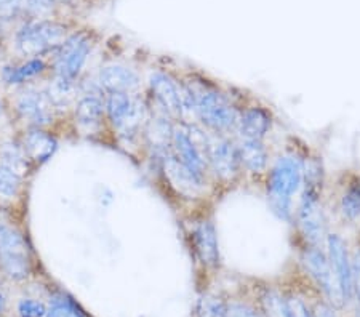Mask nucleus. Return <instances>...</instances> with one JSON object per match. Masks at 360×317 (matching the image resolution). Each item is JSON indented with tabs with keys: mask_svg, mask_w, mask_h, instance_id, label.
Returning <instances> with one entry per match:
<instances>
[{
	"mask_svg": "<svg viewBox=\"0 0 360 317\" xmlns=\"http://www.w3.org/2000/svg\"><path fill=\"white\" fill-rule=\"evenodd\" d=\"M309 149L292 138L281 153L274 154L263 178L269 210L283 223L292 224L296 199L304 181V165Z\"/></svg>",
	"mask_w": 360,
	"mask_h": 317,
	"instance_id": "obj_1",
	"label": "nucleus"
},
{
	"mask_svg": "<svg viewBox=\"0 0 360 317\" xmlns=\"http://www.w3.org/2000/svg\"><path fill=\"white\" fill-rule=\"evenodd\" d=\"M183 80L193 98L194 122L208 134L234 136L243 95L199 72H191Z\"/></svg>",
	"mask_w": 360,
	"mask_h": 317,
	"instance_id": "obj_2",
	"label": "nucleus"
},
{
	"mask_svg": "<svg viewBox=\"0 0 360 317\" xmlns=\"http://www.w3.org/2000/svg\"><path fill=\"white\" fill-rule=\"evenodd\" d=\"M205 160L208 180H210L214 194L229 191V189L239 186L242 180H245L239 148L232 135L207 134Z\"/></svg>",
	"mask_w": 360,
	"mask_h": 317,
	"instance_id": "obj_3",
	"label": "nucleus"
},
{
	"mask_svg": "<svg viewBox=\"0 0 360 317\" xmlns=\"http://www.w3.org/2000/svg\"><path fill=\"white\" fill-rule=\"evenodd\" d=\"M148 86L155 109L165 112L175 122H194L193 98L183 79L158 69L149 74Z\"/></svg>",
	"mask_w": 360,
	"mask_h": 317,
	"instance_id": "obj_4",
	"label": "nucleus"
},
{
	"mask_svg": "<svg viewBox=\"0 0 360 317\" xmlns=\"http://www.w3.org/2000/svg\"><path fill=\"white\" fill-rule=\"evenodd\" d=\"M189 245L197 263L207 273H217L221 268V247H219V235L217 220L210 205L205 202L199 213H195L188 228Z\"/></svg>",
	"mask_w": 360,
	"mask_h": 317,
	"instance_id": "obj_5",
	"label": "nucleus"
},
{
	"mask_svg": "<svg viewBox=\"0 0 360 317\" xmlns=\"http://www.w3.org/2000/svg\"><path fill=\"white\" fill-rule=\"evenodd\" d=\"M295 249L298 252V263L301 269L323 293L330 306L333 309L345 308L347 299L342 293L338 279H336L332 264H330L325 245L295 244Z\"/></svg>",
	"mask_w": 360,
	"mask_h": 317,
	"instance_id": "obj_6",
	"label": "nucleus"
},
{
	"mask_svg": "<svg viewBox=\"0 0 360 317\" xmlns=\"http://www.w3.org/2000/svg\"><path fill=\"white\" fill-rule=\"evenodd\" d=\"M66 40V27L49 20L26 22L16 34V48L25 56H39L51 48H60Z\"/></svg>",
	"mask_w": 360,
	"mask_h": 317,
	"instance_id": "obj_7",
	"label": "nucleus"
},
{
	"mask_svg": "<svg viewBox=\"0 0 360 317\" xmlns=\"http://www.w3.org/2000/svg\"><path fill=\"white\" fill-rule=\"evenodd\" d=\"M276 114L271 106L258 98L243 96L239 117H237L234 138L237 140L268 141L276 127Z\"/></svg>",
	"mask_w": 360,
	"mask_h": 317,
	"instance_id": "obj_8",
	"label": "nucleus"
},
{
	"mask_svg": "<svg viewBox=\"0 0 360 317\" xmlns=\"http://www.w3.org/2000/svg\"><path fill=\"white\" fill-rule=\"evenodd\" d=\"M0 269L11 280H25L29 276V249L18 231L0 223Z\"/></svg>",
	"mask_w": 360,
	"mask_h": 317,
	"instance_id": "obj_9",
	"label": "nucleus"
},
{
	"mask_svg": "<svg viewBox=\"0 0 360 317\" xmlns=\"http://www.w3.org/2000/svg\"><path fill=\"white\" fill-rule=\"evenodd\" d=\"M91 48L93 40L86 32H77L66 37L56 55V76L75 82V79L82 72L86 60H89Z\"/></svg>",
	"mask_w": 360,
	"mask_h": 317,
	"instance_id": "obj_10",
	"label": "nucleus"
},
{
	"mask_svg": "<svg viewBox=\"0 0 360 317\" xmlns=\"http://www.w3.org/2000/svg\"><path fill=\"white\" fill-rule=\"evenodd\" d=\"M336 186L335 198H328V210H335L342 223L352 224L360 220V173H345Z\"/></svg>",
	"mask_w": 360,
	"mask_h": 317,
	"instance_id": "obj_11",
	"label": "nucleus"
},
{
	"mask_svg": "<svg viewBox=\"0 0 360 317\" xmlns=\"http://www.w3.org/2000/svg\"><path fill=\"white\" fill-rule=\"evenodd\" d=\"M325 252H327L330 264L336 274L342 293L347 302L354 297L352 288V264H351V247L345 239V235L336 229H330L325 239Z\"/></svg>",
	"mask_w": 360,
	"mask_h": 317,
	"instance_id": "obj_12",
	"label": "nucleus"
},
{
	"mask_svg": "<svg viewBox=\"0 0 360 317\" xmlns=\"http://www.w3.org/2000/svg\"><path fill=\"white\" fill-rule=\"evenodd\" d=\"M236 141L237 148H239L243 175H245V178L250 176L263 181L266 172H268L272 162V157H274L268 141L237 140V138Z\"/></svg>",
	"mask_w": 360,
	"mask_h": 317,
	"instance_id": "obj_13",
	"label": "nucleus"
},
{
	"mask_svg": "<svg viewBox=\"0 0 360 317\" xmlns=\"http://www.w3.org/2000/svg\"><path fill=\"white\" fill-rule=\"evenodd\" d=\"M96 82L100 84L104 93L122 91V93L135 95L141 86V77H139L136 69L114 63V65L101 67Z\"/></svg>",
	"mask_w": 360,
	"mask_h": 317,
	"instance_id": "obj_14",
	"label": "nucleus"
},
{
	"mask_svg": "<svg viewBox=\"0 0 360 317\" xmlns=\"http://www.w3.org/2000/svg\"><path fill=\"white\" fill-rule=\"evenodd\" d=\"M16 109H18L21 119L36 127H44L53 119L55 106L44 91L27 90L20 95L16 101Z\"/></svg>",
	"mask_w": 360,
	"mask_h": 317,
	"instance_id": "obj_15",
	"label": "nucleus"
},
{
	"mask_svg": "<svg viewBox=\"0 0 360 317\" xmlns=\"http://www.w3.org/2000/svg\"><path fill=\"white\" fill-rule=\"evenodd\" d=\"M106 119L104 96L85 93L75 105V122L84 130H98Z\"/></svg>",
	"mask_w": 360,
	"mask_h": 317,
	"instance_id": "obj_16",
	"label": "nucleus"
},
{
	"mask_svg": "<svg viewBox=\"0 0 360 317\" xmlns=\"http://www.w3.org/2000/svg\"><path fill=\"white\" fill-rule=\"evenodd\" d=\"M141 101L133 93H122V91H114V93H106L104 96V108H106V119L111 122L115 130H120L127 124L130 115L135 111L138 103Z\"/></svg>",
	"mask_w": 360,
	"mask_h": 317,
	"instance_id": "obj_17",
	"label": "nucleus"
},
{
	"mask_svg": "<svg viewBox=\"0 0 360 317\" xmlns=\"http://www.w3.org/2000/svg\"><path fill=\"white\" fill-rule=\"evenodd\" d=\"M22 148H25L31 162L44 164L56 153L58 141L53 135L46 134L40 127H36V129H31L25 135Z\"/></svg>",
	"mask_w": 360,
	"mask_h": 317,
	"instance_id": "obj_18",
	"label": "nucleus"
},
{
	"mask_svg": "<svg viewBox=\"0 0 360 317\" xmlns=\"http://www.w3.org/2000/svg\"><path fill=\"white\" fill-rule=\"evenodd\" d=\"M55 0H0V20L18 16H45L53 10Z\"/></svg>",
	"mask_w": 360,
	"mask_h": 317,
	"instance_id": "obj_19",
	"label": "nucleus"
},
{
	"mask_svg": "<svg viewBox=\"0 0 360 317\" xmlns=\"http://www.w3.org/2000/svg\"><path fill=\"white\" fill-rule=\"evenodd\" d=\"M0 157H2V164L13 170L16 175L22 176L31 172V159L27 157L25 148L20 146V144L5 143L2 151H0Z\"/></svg>",
	"mask_w": 360,
	"mask_h": 317,
	"instance_id": "obj_20",
	"label": "nucleus"
},
{
	"mask_svg": "<svg viewBox=\"0 0 360 317\" xmlns=\"http://www.w3.org/2000/svg\"><path fill=\"white\" fill-rule=\"evenodd\" d=\"M44 71H45V63L42 60H39V58H31V60L22 63L20 66L4 67L2 76L7 84L16 85L39 76V74H42Z\"/></svg>",
	"mask_w": 360,
	"mask_h": 317,
	"instance_id": "obj_21",
	"label": "nucleus"
},
{
	"mask_svg": "<svg viewBox=\"0 0 360 317\" xmlns=\"http://www.w3.org/2000/svg\"><path fill=\"white\" fill-rule=\"evenodd\" d=\"M231 303L218 293H205L197 299L195 317H228Z\"/></svg>",
	"mask_w": 360,
	"mask_h": 317,
	"instance_id": "obj_22",
	"label": "nucleus"
},
{
	"mask_svg": "<svg viewBox=\"0 0 360 317\" xmlns=\"http://www.w3.org/2000/svg\"><path fill=\"white\" fill-rule=\"evenodd\" d=\"M261 302V316L263 317H288L285 299L283 293L276 288H264V292L259 297Z\"/></svg>",
	"mask_w": 360,
	"mask_h": 317,
	"instance_id": "obj_23",
	"label": "nucleus"
},
{
	"mask_svg": "<svg viewBox=\"0 0 360 317\" xmlns=\"http://www.w3.org/2000/svg\"><path fill=\"white\" fill-rule=\"evenodd\" d=\"M46 95H49L50 101L53 103L55 108L68 106L75 96L74 80H68V79L56 76L55 82H51L49 91H46Z\"/></svg>",
	"mask_w": 360,
	"mask_h": 317,
	"instance_id": "obj_24",
	"label": "nucleus"
},
{
	"mask_svg": "<svg viewBox=\"0 0 360 317\" xmlns=\"http://www.w3.org/2000/svg\"><path fill=\"white\" fill-rule=\"evenodd\" d=\"M45 317H85L80 308L66 295H56L51 298L50 306Z\"/></svg>",
	"mask_w": 360,
	"mask_h": 317,
	"instance_id": "obj_25",
	"label": "nucleus"
},
{
	"mask_svg": "<svg viewBox=\"0 0 360 317\" xmlns=\"http://www.w3.org/2000/svg\"><path fill=\"white\" fill-rule=\"evenodd\" d=\"M21 188V176L8 169L7 165L0 164V195L11 199L18 195Z\"/></svg>",
	"mask_w": 360,
	"mask_h": 317,
	"instance_id": "obj_26",
	"label": "nucleus"
},
{
	"mask_svg": "<svg viewBox=\"0 0 360 317\" xmlns=\"http://www.w3.org/2000/svg\"><path fill=\"white\" fill-rule=\"evenodd\" d=\"M285 299V308L288 317H316L314 311H311L306 302L301 298L298 293H283Z\"/></svg>",
	"mask_w": 360,
	"mask_h": 317,
	"instance_id": "obj_27",
	"label": "nucleus"
},
{
	"mask_svg": "<svg viewBox=\"0 0 360 317\" xmlns=\"http://www.w3.org/2000/svg\"><path fill=\"white\" fill-rule=\"evenodd\" d=\"M18 314L20 317H45L46 308L44 303L36 302V299L25 298L18 303Z\"/></svg>",
	"mask_w": 360,
	"mask_h": 317,
	"instance_id": "obj_28",
	"label": "nucleus"
},
{
	"mask_svg": "<svg viewBox=\"0 0 360 317\" xmlns=\"http://www.w3.org/2000/svg\"><path fill=\"white\" fill-rule=\"evenodd\" d=\"M351 264H352L354 295H356L360 302V239H357L356 245L351 247Z\"/></svg>",
	"mask_w": 360,
	"mask_h": 317,
	"instance_id": "obj_29",
	"label": "nucleus"
},
{
	"mask_svg": "<svg viewBox=\"0 0 360 317\" xmlns=\"http://www.w3.org/2000/svg\"><path fill=\"white\" fill-rule=\"evenodd\" d=\"M228 317H263L257 309L245 303H231Z\"/></svg>",
	"mask_w": 360,
	"mask_h": 317,
	"instance_id": "obj_30",
	"label": "nucleus"
},
{
	"mask_svg": "<svg viewBox=\"0 0 360 317\" xmlns=\"http://www.w3.org/2000/svg\"><path fill=\"white\" fill-rule=\"evenodd\" d=\"M314 316L316 317H336L335 309L325 302L317 303V306L314 308Z\"/></svg>",
	"mask_w": 360,
	"mask_h": 317,
	"instance_id": "obj_31",
	"label": "nucleus"
},
{
	"mask_svg": "<svg viewBox=\"0 0 360 317\" xmlns=\"http://www.w3.org/2000/svg\"><path fill=\"white\" fill-rule=\"evenodd\" d=\"M4 311H5V297L0 293V316H2Z\"/></svg>",
	"mask_w": 360,
	"mask_h": 317,
	"instance_id": "obj_32",
	"label": "nucleus"
},
{
	"mask_svg": "<svg viewBox=\"0 0 360 317\" xmlns=\"http://www.w3.org/2000/svg\"><path fill=\"white\" fill-rule=\"evenodd\" d=\"M0 114H2V103H0Z\"/></svg>",
	"mask_w": 360,
	"mask_h": 317,
	"instance_id": "obj_33",
	"label": "nucleus"
}]
</instances>
